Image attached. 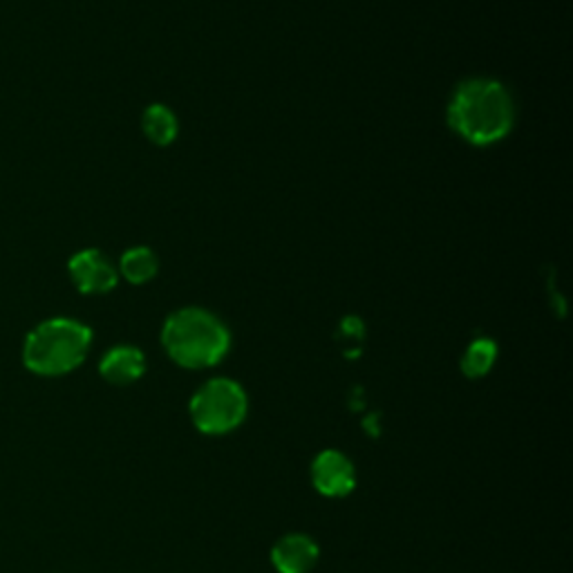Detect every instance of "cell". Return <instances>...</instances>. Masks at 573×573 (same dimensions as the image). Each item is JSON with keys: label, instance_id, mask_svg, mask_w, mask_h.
Masks as SVG:
<instances>
[{"label": "cell", "instance_id": "obj_2", "mask_svg": "<svg viewBox=\"0 0 573 573\" xmlns=\"http://www.w3.org/2000/svg\"><path fill=\"white\" fill-rule=\"evenodd\" d=\"M161 343L169 357L189 370L217 365L231 346L224 322L206 309L187 307L171 314L163 322Z\"/></svg>", "mask_w": 573, "mask_h": 573}, {"label": "cell", "instance_id": "obj_8", "mask_svg": "<svg viewBox=\"0 0 573 573\" xmlns=\"http://www.w3.org/2000/svg\"><path fill=\"white\" fill-rule=\"evenodd\" d=\"M99 372L113 385H130L146 372V357L132 346H117L106 352Z\"/></svg>", "mask_w": 573, "mask_h": 573}, {"label": "cell", "instance_id": "obj_10", "mask_svg": "<svg viewBox=\"0 0 573 573\" xmlns=\"http://www.w3.org/2000/svg\"><path fill=\"white\" fill-rule=\"evenodd\" d=\"M121 276L132 285H146L150 283L159 272V261L152 250L148 247H135L128 250L119 261Z\"/></svg>", "mask_w": 573, "mask_h": 573}, {"label": "cell", "instance_id": "obj_4", "mask_svg": "<svg viewBox=\"0 0 573 573\" xmlns=\"http://www.w3.org/2000/svg\"><path fill=\"white\" fill-rule=\"evenodd\" d=\"M247 394L231 379L206 381L191 399V420L204 435H226L247 417Z\"/></svg>", "mask_w": 573, "mask_h": 573}, {"label": "cell", "instance_id": "obj_3", "mask_svg": "<svg viewBox=\"0 0 573 573\" xmlns=\"http://www.w3.org/2000/svg\"><path fill=\"white\" fill-rule=\"evenodd\" d=\"M93 346L91 327L72 318H50L36 325L23 346V363L41 376H61L86 361Z\"/></svg>", "mask_w": 573, "mask_h": 573}, {"label": "cell", "instance_id": "obj_7", "mask_svg": "<svg viewBox=\"0 0 573 573\" xmlns=\"http://www.w3.org/2000/svg\"><path fill=\"white\" fill-rule=\"evenodd\" d=\"M318 555V544L305 533L283 535L272 549V562L278 573H309Z\"/></svg>", "mask_w": 573, "mask_h": 573}, {"label": "cell", "instance_id": "obj_1", "mask_svg": "<svg viewBox=\"0 0 573 573\" xmlns=\"http://www.w3.org/2000/svg\"><path fill=\"white\" fill-rule=\"evenodd\" d=\"M448 124L470 146H494L511 132L516 102L496 78H468L450 97Z\"/></svg>", "mask_w": 573, "mask_h": 573}, {"label": "cell", "instance_id": "obj_6", "mask_svg": "<svg viewBox=\"0 0 573 573\" xmlns=\"http://www.w3.org/2000/svg\"><path fill=\"white\" fill-rule=\"evenodd\" d=\"M311 481L325 498H346L357 486V470L343 453L322 450L311 464Z\"/></svg>", "mask_w": 573, "mask_h": 573}, {"label": "cell", "instance_id": "obj_9", "mask_svg": "<svg viewBox=\"0 0 573 573\" xmlns=\"http://www.w3.org/2000/svg\"><path fill=\"white\" fill-rule=\"evenodd\" d=\"M141 128L146 139L155 146H169L178 137V119L171 108L161 104H152L144 110Z\"/></svg>", "mask_w": 573, "mask_h": 573}, {"label": "cell", "instance_id": "obj_5", "mask_svg": "<svg viewBox=\"0 0 573 573\" xmlns=\"http://www.w3.org/2000/svg\"><path fill=\"white\" fill-rule=\"evenodd\" d=\"M67 274L81 294H108L115 289L119 274L99 250H84L70 258Z\"/></svg>", "mask_w": 573, "mask_h": 573}, {"label": "cell", "instance_id": "obj_11", "mask_svg": "<svg viewBox=\"0 0 573 573\" xmlns=\"http://www.w3.org/2000/svg\"><path fill=\"white\" fill-rule=\"evenodd\" d=\"M498 359V346L490 341V339H475L464 357H461V372L468 379H481L490 372Z\"/></svg>", "mask_w": 573, "mask_h": 573}]
</instances>
